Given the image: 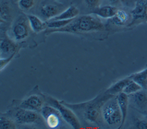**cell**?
Here are the masks:
<instances>
[{
    "label": "cell",
    "mask_w": 147,
    "mask_h": 129,
    "mask_svg": "<svg viewBox=\"0 0 147 129\" xmlns=\"http://www.w3.org/2000/svg\"><path fill=\"white\" fill-rule=\"evenodd\" d=\"M105 29L104 24L98 17L92 15H83L76 17L63 28L47 29L45 33L49 34L55 32L87 33L104 31Z\"/></svg>",
    "instance_id": "obj_1"
},
{
    "label": "cell",
    "mask_w": 147,
    "mask_h": 129,
    "mask_svg": "<svg viewBox=\"0 0 147 129\" xmlns=\"http://www.w3.org/2000/svg\"><path fill=\"white\" fill-rule=\"evenodd\" d=\"M114 96L105 92L104 95L98 96L93 100L79 104H71L61 101L65 105L74 110H83V116L88 121L98 123L102 118L101 108L103 104L110 98Z\"/></svg>",
    "instance_id": "obj_2"
},
{
    "label": "cell",
    "mask_w": 147,
    "mask_h": 129,
    "mask_svg": "<svg viewBox=\"0 0 147 129\" xmlns=\"http://www.w3.org/2000/svg\"><path fill=\"white\" fill-rule=\"evenodd\" d=\"M5 114L11 118L16 124L28 125L40 124L44 121L38 112L16 107L8 111Z\"/></svg>",
    "instance_id": "obj_3"
},
{
    "label": "cell",
    "mask_w": 147,
    "mask_h": 129,
    "mask_svg": "<svg viewBox=\"0 0 147 129\" xmlns=\"http://www.w3.org/2000/svg\"><path fill=\"white\" fill-rule=\"evenodd\" d=\"M115 96L108 99L101 108V116L103 121L110 126L119 125L122 122V114L119 109L117 97ZM118 127V128H119Z\"/></svg>",
    "instance_id": "obj_4"
},
{
    "label": "cell",
    "mask_w": 147,
    "mask_h": 129,
    "mask_svg": "<svg viewBox=\"0 0 147 129\" xmlns=\"http://www.w3.org/2000/svg\"><path fill=\"white\" fill-rule=\"evenodd\" d=\"M45 97L46 102L49 105L56 108L59 111L65 123L75 129L81 128L82 127L79 120L71 108L52 96L45 95Z\"/></svg>",
    "instance_id": "obj_5"
},
{
    "label": "cell",
    "mask_w": 147,
    "mask_h": 129,
    "mask_svg": "<svg viewBox=\"0 0 147 129\" xmlns=\"http://www.w3.org/2000/svg\"><path fill=\"white\" fill-rule=\"evenodd\" d=\"M40 113L45 124L50 128L60 127L63 124V121H64L59 111L56 108L49 104L44 105Z\"/></svg>",
    "instance_id": "obj_6"
},
{
    "label": "cell",
    "mask_w": 147,
    "mask_h": 129,
    "mask_svg": "<svg viewBox=\"0 0 147 129\" xmlns=\"http://www.w3.org/2000/svg\"><path fill=\"white\" fill-rule=\"evenodd\" d=\"M46 101L45 95L33 93L23 99L17 107L40 112Z\"/></svg>",
    "instance_id": "obj_7"
},
{
    "label": "cell",
    "mask_w": 147,
    "mask_h": 129,
    "mask_svg": "<svg viewBox=\"0 0 147 129\" xmlns=\"http://www.w3.org/2000/svg\"><path fill=\"white\" fill-rule=\"evenodd\" d=\"M30 29L28 18L19 17L12 27V34L13 38L16 41H20L26 39Z\"/></svg>",
    "instance_id": "obj_8"
},
{
    "label": "cell",
    "mask_w": 147,
    "mask_h": 129,
    "mask_svg": "<svg viewBox=\"0 0 147 129\" xmlns=\"http://www.w3.org/2000/svg\"><path fill=\"white\" fill-rule=\"evenodd\" d=\"M18 45L6 34L1 36L0 44L1 58L10 57L13 54L18 52Z\"/></svg>",
    "instance_id": "obj_9"
},
{
    "label": "cell",
    "mask_w": 147,
    "mask_h": 129,
    "mask_svg": "<svg viewBox=\"0 0 147 129\" xmlns=\"http://www.w3.org/2000/svg\"><path fill=\"white\" fill-rule=\"evenodd\" d=\"M130 14L132 18L131 24L145 19L147 16V2L142 0L137 2L134 7L131 10Z\"/></svg>",
    "instance_id": "obj_10"
},
{
    "label": "cell",
    "mask_w": 147,
    "mask_h": 129,
    "mask_svg": "<svg viewBox=\"0 0 147 129\" xmlns=\"http://www.w3.org/2000/svg\"><path fill=\"white\" fill-rule=\"evenodd\" d=\"M117 102L122 114V122L119 128H121L124 125L127 117L128 106H129V96L124 92H121L117 96Z\"/></svg>",
    "instance_id": "obj_11"
},
{
    "label": "cell",
    "mask_w": 147,
    "mask_h": 129,
    "mask_svg": "<svg viewBox=\"0 0 147 129\" xmlns=\"http://www.w3.org/2000/svg\"><path fill=\"white\" fill-rule=\"evenodd\" d=\"M63 10V8L61 6L49 3L42 6L41 8V13L45 18L49 20L59 15Z\"/></svg>",
    "instance_id": "obj_12"
},
{
    "label": "cell",
    "mask_w": 147,
    "mask_h": 129,
    "mask_svg": "<svg viewBox=\"0 0 147 129\" xmlns=\"http://www.w3.org/2000/svg\"><path fill=\"white\" fill-rule=\"evenodd\" d=\"M118 9L111 5H106L101 7H98L92 11V13L105 19L112 18L118 11Z\"/></svg>",
    "instance_id": "obj_13"
},
{
    "label": "cell",
    "mask_w": 147,
    "mask_h": 129,
    "mask_svg": "<svg viewBox=\"0 0 147 129\" xmlns=\"http://www.w3.org/2000/svg\"><path fill=\"white\" fill-rule=\"evenodd\" d=\"M131 80V78L130 76H129L118 80L108 88L105 92L113 96H117L119 93L123 92V89Z\"/></svg>",
    "instance_id": "obj_14"
},
{
    "label": "cell",
    "mask_w": 147,
    "mask_h": 129,
    "mask_svg": "<svg viewBox=\"0 0 147 129\" xmlns=\"http://www.w3.org/2000/svg\"><path fill=\"white\" fill-rule=\"evenodd\" d=\"M31 30L34 33H38L46 29V22H43L37 16L33 14L26 15Z\"/></svg>",
    "instance_id": "obj_15"
},
{
    "label": "cell",
    "mask_w": 147,
    "mask_h": 129,
    "mask_svg": "<svg viewBox=\"0 0 147 129\" xmlns=\"http://www.w3.org/2000/svg\"><path fill=\"white\" fill-rule=\"evenodd\" d=\"M79 14V10L75 6L71 5L66 9L64 10L59 15L49 20L57 19H70L78 17Z\"/></svg>",
    "instance_id": "obj_16"
},
{
    "label": "cell",
    "mask_w": 147,
    "mask_h": 129,
    "mask_svg": "<svg viewBox=\"0 0 147 129\" xmlns=\"http://www.w3.org/2000/svg\"><path fill=\"white\" fill-rule=\"evenodd\" d=\"M130 96L133 103L140 108H144L147 104V93L144 89L130 95Z\"/></svg>",
    "instance_id": "obj_17"
},
{
    "label": "cell",
    "mask_w": 147,
    "mask_h": 129,
    "mask_svg": "<svg viewBox=\"0 0 147 129\" xmlns=\"http://www.w3.org/2000/svg\"><path fill=\"white\" fill-rule=\"evenodd\" d=\"M131 79L138 83L142 89L147 88V68L130 75Z\"/></svg>",
    "instance_id": "obj_18"
},
{
    "label": "cell",
    "mask_w": 147,
    "mask_h": 129,
    "mask_svg": "<svg viewBox=\"0 0 147 129\" xmlns=\"http://www.w3.org/2000/svg\"><path fill=\"white\" fill-rule=\"evenodd\" d=\"M129 18L128 14L125 10L118 9L115 15L111 19L114 24L117 26H123L128 21Z\"/></svg>",
    "instance_id": "obj_19"
},
{
    "label": "cell",
    "mask_w": 147,
    "mask_h": 129,
    "mask_svg": "<svg viewBox=\"0 0 147 129\" xmlns=\"http://www.w3.org/2000/svg\"><path fill=\"white\" fill-rule=\"evenodd\" d=\"M74 19L48 20L45 22H46L47 27L49 29H60L67 26Z\"/></svg>",
    "instance_id": "obj_20"
},
{
    "label": "cell",
    "mask_w": 147,
    "mask_h": 129,
    "mask_svg": "<svg viewBox=\"0 0 147 129\" xmlns=\"http://www.w3.org/2000/svg\"><path fill=\"white\" fill-rule=\"evenodd\" d=\"M16 122L5 114H1L0 117V128H16Z\"/></svg>",
    "instance_id": "obj_21"
},
{
    "label": "cell",
    "mask_w": 147,
    "mask_h": 129,
    "mask_svg": "<svg viewBox=\"0 0 147 129\" xmlns=\"http://www.w3.org/2000/svg\"><path fill=\"white\" fill-rule=\"evenodd\" d=\"M142 89V88L138 83L131 79L123 89V92L127 95H130L140 91Z\"/></svg>",
    "instance_id": "obj_22"
},
{
    "label": "cell",
    "mask_w": 147,
    "mask_h": 129,
    "mask_svg": "<svg viewBox=\"0 0 147 129\" xmlns=\"http://www.w3.org/2000/svg\"><path fill=\"white\" fill-rule=\"evenodd\" d=\"M10 10L7 2H2L1 5V21H7L10 18Z\"/></svg>",
    "instance_id": "obj_23"
},
{
    "label": "cell",
    "mask_w": 147,
    "mask_h": 129,
    "mask_svg": "<svg viewBox=\"0 0 147 129\" xmlns=\"http://www.w3.org/2000/svg\"><path fill=\"white\" fill-rule=\"evenodd\" d=\"M36 3V0H19L18 6L24 10H29L32 9Z\"/></svg>",
    "instance_id": "obj_24"
},
{
    "label": "cell",
    "mask_w": 147,
    "mask_h": 129,
    "mask_svg": "<svg viewBox=\"0 0 147 129\" xmlns=\"http://www.w3.org/2000/svg\"><path fill=\"white\" fill-rule=\"evenodd\" d=\"M84 1L88 7L94 9L99 7L100 4V0H84Z\"/></svg>",
    "instance_id": "obj_25"
},
{
    "label": "cell",
    "mask_w": 147,
    "mask_h": 129,
    "mask_svg": "<svg viewBox=\"0 0 147 129\" xmlns=\"http://www.w3.org/2000/svg\"><path fill=\"white\" fill-rule=\"evenodd\" d=\"M17 52L13 54L11 56H10V57H8L7 58H1V71H2V69L5 68V67L10 62V61L13 59V57H14V56L16 54Z\"/></svg>",
    "instance_id": "obj_26"
},
{
    "label": "cell",
    "mask_w": 147,
    "mask_h": 129,
    "mask_svg": "<svg viewBox=\"0 0 147 129\" xmlns=\"http://www.w3.org/2000/svg\"><path fill=\"white\" fill-rule=\"evenodd\" d=\"M136 127L140 129H147V120H138L136 123Z\"/></svg>",
    "instance_id": "obj_27"
},
{
    "label": "cell",
    "mask_w": 147,
    "mask_h": 129,
    "mask_svg": "<svg viewBox=\"0 0 147 129\" xmlns=\"http://www.w3.org/2000/svg\"><path fill=\"white\" fill-rule=\"evenodd\" d=\"M111 3H116L117 2H118L120 0H109Z\"/></svg>",
    "instance_id": "obj_28"
}]
</instances>
